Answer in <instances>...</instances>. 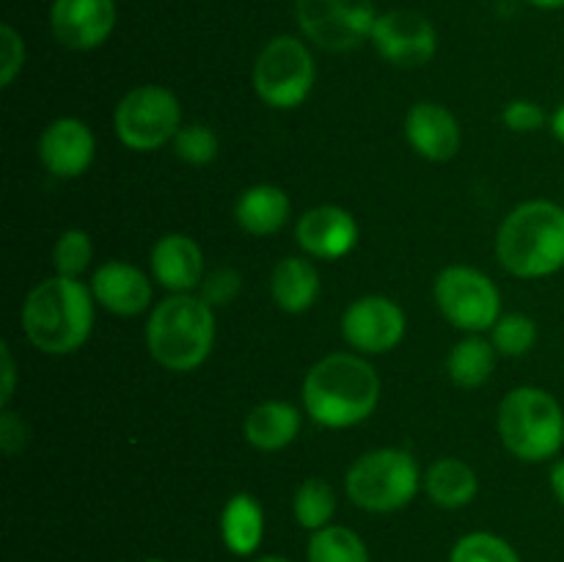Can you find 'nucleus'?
I'll return each mask as SVG.
<instances>
[{"mask_svg":"<svg viewBox=\"0 0 564 562\" xmlns=\"http://www.w3.org/2000/svg\"><path fill=\"white\" fill-rule=\"evenodd\" d=\"M380 402V378L369 361L352 353H330L308 369L303 406L308 417L330 430L361 424Z\"/></svg>","mask_w":564,"mask_h":562,"instance_id":"nucleus-1","label":"nucleus"},{"mask_svg":"<svg viewBox=\"0 0 564 562\" xmlns=\"http://www.w3.org/2000/svg\"><path fill=\"white\" fill-rule=\"evenodd\" d=\"M94 328V295L83 281L55 275L33 287L22 306V331L33 347L66 356L86 345Z\"/></svg>","mask_w":564,"mask_h":562,"instance_id":"nucleus-2","label":"nucleus"},{"mask_svg":"<svg viewBox=\"0 0 564 562\" xmlns=\"http://www.w3.org/2000/svg\"><path fill=\"white\" fill-rule=\"evenodd\" d=\"M496 253L507 273L543 279L564 268V207L554 202H527L512 209L496 235Z\"/></svg>","mask_w":564,"mask_h":562,"instance_id":"nucleus-3","label":"nucleus"},{"mask_svg":"<svg viewBox=\"0 0 564 562\" xmlns=\"http://www.w3.org/2000/svg\"><path fill=\"white\" fill-rule=\"evenodd\" d=\"M215 345V312L202 295L174 292L154 306L147 323V347L160 367L191 372L207 361Z\"/></svg>","mask_w":564,"mask_h":562,"instance_id":"nucleus-4","label":"nucleus"},{"mask_svg":"<svg viewBox=\"0 0 564 562\" xmlns=\"http://www.w3.org/2000/svg\"><path fill=\"white\" fill-rule=\"evenodd\" d=\"M499 435L501 444L521 461H549L564 444L562 406L538 386L512 389L499 406Z\"/></svg>","mask_w":564,"mask_h":562,"instance_id":"nucleus-5","label":"nucleus"},{"mask_svg":"<svg viewBox=\"0 0 564 562\" xmlns=\"http://www.w3.org/2000/svg\"><path fill=\"white\" fill-rule=\"evenodd\" d=\"M419 463L408 450L383 446L358 457L345 477L352 505L367 512H394L419 494Z\"/></svg>","mask_w":564,"mask_h":562,"instance_id":"nucleus-6","label":"nucleus"},{"mask_svg":"<svg viewBox=\"0 0 564 562\" xmlns=\"http://www.w3.org/2000/svg\"><path fill=\"white\" fill-rule=\"evenodd\" d=\"M116 136L127 149L154 152L174 143L182 130V108L174 91L163 86H138L116 105Z\"/></svg>","mask_w":564,"mask_h":562,"instance_id":"nucleus-7","label":"nucleus"},{"mask_svg":"<svg viewBox=\"0 0 564 562\" xmlns=\"http://www.w3.org/2000/svg\"><path fill=\"white\" fill-rule=\"evenodd\" d=\"M314 58L306 44L295 36H275L259 53L253 66V88L264 105L279 110L306 102L314 86Z\"/></svg>","mask_w":564,"mask_h":562,"instance_id":"nucleus-8","label":"nucleus"},{"mask_svg":"<svg viewBox=\"0 0 564 562\" xmlns=\"http://www.w3.org/2000/svg\"><path fill=\"white\" fill-rule=\"evenodd\" d=\"M435 303L455 328L482 334L501 317V295L494 281L477 268L452 264L435 279Z\"/></svg>","mask_w":564,"mask_h":562,"instance_id":"nucleus-9","label":"nucleus"},{"mask_svg":"<svg viewBox=\"0 0 564 562\" xmlns=\"http://www.w3.org/2000/svg\"><path fill=\"white\" fill-rule=\"evenodd\" d=\"M301 31L328 53H347L372 36L375 0H297Z\"/></svg>","mask_w":564,"mask_h":562,"instance_id":"nucleus-10","label":"nucleus"},{"mask_svg":"<svg viewBox=\"0 0 564 562\" xmlns=\"http://www.w3.org/2000/svg\"><path fill=\"white\" fill-rule=\"evenodd\" d=\"M372 44L389 64L402 66V69H416L433 61L438 50V36L427 17L419 11H389L380 14L372 28Z\"/></svg>","mask_w":564,"mask_h":562,"instance_id":"nucleus-11","label":"nucleus"},{"mask_svg":"<svg viewBox=\"0 0 564 562\" xmlns=\"http://www.w3.org/2000/svg\"><path fill=\"white\" fill-rule=\"evenodd\" d=\"M347 345L361 353H389L405 336V312L386 295H364L350 303L341 317Z\"/></svg>","mask_w":564,"mask_h":562,"instance_id":"nucleus-12","label":"nucleus"},{"mask_svg":"<svg viewBox=\"0 0 564 562\" xmlns=\"http://www.w3.org/2000/svg\"><path fill=\"white\" fill-rule=\"evenodd\" d=\"M55 39L69 50H94L116 28L113 0H55L50 9Z\"/></svg>","mask_w":564,"mask_h":562,"instance_id":"nucleus-13","label":"nucleus"},{"mask_svg":"<svg viewBox=\"0 0 564 562\" xmlns=\"http://www.w3.org/2000/svg\"><path fill=\"white\" fill-rule=\"evenodd\" d=\"M94 152H97L94 132L88 130L86 121L72 116L55 119L39 138V160L50 174L61 180L86 174L88 165L94 163Z\"/></svg>","mask_w":564,"mask_h":562,"instance_id":"nucleus-14","label":"nucleus"},{"mask_svg":"<svg viewBox=\"0 0 564 562\" xmlns=\"http://www.w3.org/2000/svg\"><path fill=\"white\" fill-rule=\"evenodd\" d=\"M297 246L317 259H341L358 242V224L347 209L319 204L297 220Z\"/></svg>","mask_w":564,"mask_h":562,"instance_id":"nucleus-15","label":"nucleus"},{"mask_svg":"<svg viewBox=\"0 0 564 562\" xmlns=\"http://www.w3.org/2000/svg\"><path fill=\"white\" fill-rule=\"evenodd\" d=\"M91 295L99 306L119 317H135L152 303V281L143 270L127 262H105L91 275Z\"/></svg>","mask_w":564,"mask_h":562,"instance_id":"nucleus-16","label":"nucleus"},{"mask_svg":"<svg viewBox=\"0 0 564 562\" xmlns=\"http://www.w3.org/2000/svg\"><path fill=\"white\" fill-rule=\"evenodd\" d=\"M405 136L408 143L416 149L422 158L433 160V163H444L452 160L460 149V125L438 102H419L408 110L405 119Z\"/></svg>","mask_w":564,"mask_h":562,"instance_id":"nucleus-17","label":"nucleus"},{"mask_svg":"<svg viewBox=\"0 0 564 562\" xmlns=\"http://www.w3.org/2000/svg\"><path fill=\"white\" fill-rule=\"evenodd\" d=\"M152 273L165 290L193 292L204 281V251L193 237L163 235L152 248Z\"/></svg>","mask_w":564,"mask_h":562,"instance_id":"nucleus-18","label":"nucleus"},{"mask_svg":"<svg viewBox=\"0 0 564 562\" xmlns=\"http://www.w3.org/2000/svg\"><path fill=\"white\" fill-rule=\"evenodd\" d=\"M301 433V411L290 402L268 400L251 408L246 417L248 444L262 452H279Z\"/></svg>","mask_w":564,"mask_h":562,"instance_id":"nucleus-19","label":"nucleus"},{"mask_svg":"<svg viewBox=\"0 0 564 562\" xmlns=\"http://www.w3.org/2000/svg\"><path fill=\"white\" fill-rule=\"evenodd\" d=\"M220 538L235 556L257 554L264 538V510L251 494H235L220 512Z\"/></svg>","mask_w":564,"mask_h":562,"instance_id":"nucleus-20","label":"nucleus"},{"mask_svg":"<svg viewBox=\"0 0 564 562\" xmlns=\"http://www.w3.org/2000/svg\"><path fill=\"white\" fill-rule=\"evenodd\" d=\"M290 209V196L279 185H253L237 198L235 218L248 235L268 237L284 229Z\"/></svg>","mask_w":564,"mask_h":562,"instance_id":"nucleus-21","label":"nucleus"},{"mask_svg":"<svg viewBox=\"0 0 564 562\" xmlns=\"http://www.w3.org/2000/svg\"><path fill=\"white\" fill-rule=\"evenodd\" d=\"M270 290H273V301L281 312H308L319 295L317 268L301 257L281 259L273 270V279H270Z\"/></svg>","mask_w":564,"mask_h":562,"instance_id":"nucleus-22","label":"nucleus"},{"mask_svg":"<svg viewBox=\"0 0 564 562\" xmlns=\"http://www.w3.org/2000/svg\"><path fill=\"white\" fill-rule=\"evenodd\" d=\"M424 490L433 505L444 507V510H460L474 501L479 479L468 463L457 461V457H441L424 474Z\"/></svg>","mask_w":564,"mask_h":562,"instance_id":"nucleus-23","label":"nucleus"},{"mask_svg":"<svg viewBox=\"0 0 564 562\" xmlns=\"http://www.w3.org/2000/svg\"><path fill=\"white\" fill-rule=\"evenodd\" d=\"M446 369H449V378L455 386H460V389H479L482 383H488L496 369L494 342L482 339L477 334L457 342L452 347L449 358H446Z\"/></svg>","mask_w":564,"mask_h":562,"instance_id":"nucleus-24","label":"nucleus"},{"mask_svg":"<svg viewBox=\"0 0 564 562\" xmlns=\"http://www.w3.org/2000/svg\"><path fill=\"white\" fill-rule=\"evenodd\" d=\"M306 556L308 562H369V551L361 534L347 527H334V523L312 532Z\"/></svg>","mask_w":564,"mask_h":562,"instance_id":"nucleus-25","label":"nucleus"},{"mask_svg":"<svg viewBox=\"0 0 564 562\" xmlns=\"http://www.w3.org/2000/svg\"><path fill=\"white\" fill-rule=\"evenodd\" d=\"M292 510H295V521L301 523L308 532H317L330 523L336 512V494L323 477H312L297 488L295 501H292Z\"/></svg>","mask_w":564,"mask_h":562,"instance_id":"nucleus-26","label":"nucleus"},{"mask_svg":"<svg viewBox=\"0 0 564 562\" xmlns=\"http://www.w3.org/2000/svg\"><path fill=\"white\" fill-rule=\"evenodd\" d=\"M449 562H521L510 543L494 532H471L452 549Z\"/></svg>","mask_w":564,"mask_h":562,"instance_id":"nucleus-27","label":"nucleus"},{"mask_svg":"<svg viewBox=\"0 0 564 562\" xmlns=\"http://www.w3.org/2000/svg\"><path fill=\"white\" fill-rule=\"evenodd\" d=\"M490 331H494V347L501 356H523L538 342V325L527 314H501Z\"/></svg>","mask_w":564,"mask_h":562,"instance_id":"nucleus-28","label":"nucleus"},{"mask_svg":"<svg viewBox=\"0 0 564 562\" xmlns=\"http://www.w3.org/2000/svg\"><path fill=\"white\" fill-rule=\"evenodd\" d=\"M91 237L83 229H66L64 235L58 237L53 251V264L58 270V275H66V279H80L83 273L91 264Z\"/></svg>","mask_w":564,"mask_h":562,"instance_id":"nucleus-29","label":"nucleus"},{"mask_svg":"<svg viewBox=\"0 0 564 562\" xmlns=\"http://www.w3.org/2000/svg\"><path fill=\"white\" fill-rule=\"evenodd\" d=\"M218 136L207 125H187L176 132L174 152L191 165H207L218 158Z\"/></svg>","mask_w":564,"mask_h":562,"instance_id":"nucleus-30","label":"nucleus"},{"mask_svg":"<svg viewBox=\"0 0 564 562\" xmlns=\"http://www.w3.org/2000/svg\"><path fill=\"white\" fill-rule=\"evenodd\" d=\"M242 290V275L231 268L213 270L207 279L202 281V298L209 306H229Z\"/></svg>","mask_w":564,"mask_h":562,"instance_id":"nucleus-31","label":"nucleus"},{"mask_svg":"<svg viewBox=\"0 0 564 562\" xmlns=\"http://www.w3.org/2000/svg\"><path fill=\"white\" fill-rule=\"evenodd\" d=\"M0 86H11L25 64V44L11 25L0 28Z\"/></svg>","mask_w":564,"mask_h":562,"instance_id":"nucleus-32","label":"nucleus"},{"mask_svg":"<svg viewBox=\"0 0 564 562\" xmlns=\"http://www.w3.org/2000/svg\"><path fill=\"white\" fill-rule=\"evenodd\" d=\"M501 121L510 127L512 132H534L545 125V110L532 99H516L505 108Z\"/></svg>","mask_w":564,"mask_h":562,"instance_id":"nucleus-33","label":"nucleus"},{"mask_svg":"<svg viewBox=\"0 0 564 562\" xmlns=\"http://www.w3.org/2000/svg\"><path fill=\"white\" fill-rule=\"evenodd\" d=\"M25 444H28L25 422H22L14 411H9V408H6L3 417H0V450L11 457V455H17V452H20Z\"/></svg>","mask_w":564,"mask_h":562,"instance_id":"nucleus-34","label":"nucleus"},{"mask_svg":"<svg viewBox=\"0 0 564 562\" xmlns=\"http://www.w3.org/2000/svg\"><path fill=\"white\" fill-rule=\"evenodd\" d=\"M0 361H3V369H0V372H3V386H0V406L9 408L11 395H14V378H17L14 358H11L9 345H0Z\"/></svg>","mask_w":564,"mask_h":562,"instance_id":"nucleus-35","label":"nucleus"},{"mask_svg":"<svg viewBox=\"0 0 564 562\" xmlns=\"http://www.w3.org/2000/svg\"><path fill=\"white\" fill-rule=\"evenodd\" d=\"M551 490L564 505V461L554 463V468H551Z\"/></svg>","mask_w":564,"mask_h":562,"instance_id":"nucleus-36","label":"nucleus"},{"mask_svg":"<svg viewBox=\"0 0 564 562\" xmlns=\"http://www.w3.org/2000/svg\"><path fill=\"white\" fill-rule=\"evenodd\" d=\"M551 132L564 143V102L556 108V114L551 116Z\"/></svg>","mask_w":564,"mask_h":562,"instance_id":"nucleus-37","label":"nucleus"},{"mask_svg":"<svg viewBox=\"0 0 564 562\" xmlns=\"http://www.w3.org/2000/svg\"><path fill=\"white\" fill-rule=\"evenodd\" d=\"M527 3L538 6V9H564V0H527Z\"/></svg>","mask_w":564,"mask_h":562,"instance_id":"nucleus-38","label":"nucleus"},{"mask_svg":"<svg viewBox=\"0 0 564 562\" xmlns=\"http://www.w3.org/2000/svg\"><path fill=\"white\" fill-rule=\"evenodd\" d=\"M257 562H292V560H286V556H279V554H268V556H259Z\"/></svg>","mask_w":564,"mask_h":562,"instance_id":"nucleus-39","label":"nucleus"},{"mask_svg":"<svg viewBox=\"0 0 564 562\" xmlns=\"http://www.w3.org/2000/svg\"><path fill=\"white\" fill-rule=\"evenodd\" d=\"M143 562H165L163 556H149V560H143Z\"/></svg>","mask_w":564,"mask_h":562,"instance_id":"nucleus-40","label":"nucleus"}]
</instances>
